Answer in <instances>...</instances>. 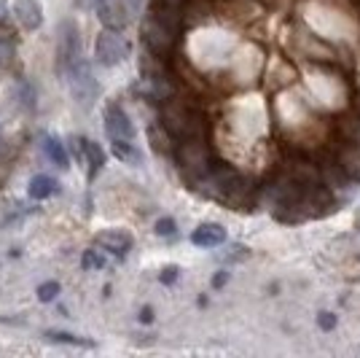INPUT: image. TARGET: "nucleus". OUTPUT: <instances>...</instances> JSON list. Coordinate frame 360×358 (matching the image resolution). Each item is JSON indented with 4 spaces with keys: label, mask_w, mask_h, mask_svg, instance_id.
Segmentation results:
<instances>
[{
    "label": "nucleus",
    "mask_w": 360,
    "mask_h": 358,
    "mask_svg": "<svg viewBox=\"0 0 360 358\" xmlns=\"http://www.w3.org/2000/svg\"><path fill=\"white\" fill-rule=\"evenodd\" d=\"M175 159H178L180 173L191 180V183H199V180L210 173L212 164H215L212 162L210 146H207L205 135H202V137L178 140V143H175Z\"/></svg>",
    "instance_id": "20e7f679"
},
{
    "label": "nucleus",
    "mask_w": 360,
    "mask_h": 358,
    "mask_svg": "<svg viewBox=\"0 0 360 358\" xmlns=\"http://www.w3.org/2000/svg\"><path fill=\"white\" fill-rule=\"evenodd\" d=\"M317 326L323 328V331H330V328L336 326V315H333V313H320V315H317Z\"/></svg>",
    "instance_id": "4be33fe9"
},
{
    "label": "nucleus",
    "mask_w": 360,
    "mask_h": 358,
    "mask_svg": "<svg viewBox=\"0 0 360 358\" xmlns=\"http://www.w3.org/2000/svg\"><path fill=\"white\" fill-rule=\"evenodd\" d=\"M156 235L172 237V235H175V221H172V218H159V221H156Z\"/></svg>",
    "instance_id": "412c9836"
},
{
    "label": "nucleus",
    "mask_w": 360,
    "mask_h": 358,
    "mask_svg": "<svg viewBox=\"0 0 360 358\" xmlns=\"http://www.w3.org/2000/svg\"><path fill=\"white\" fill-rule=\"evenodd\" d=\"M27 195L32 199H46V197L57 195V180L49 178V175H35L30 180V186H27Z\"/></svg>",
    "instance_id": "2eb2a0df"
},
{
    "label": "nucleus",
    "mask_w": 360,
    "mask_h": 358,
    "mask_svg": "<svg viewBox=\"0 0 360 358\" xmlns=\"http://www.w3.org/2000/svg\"><path fill=\"white\" fill-rule=\"evenodd\" d=\"M14 14L27 30H38L44 25V8L38 0H14Z\"/></svg>",
    "instance_id": "9b49d317"
},
{
    "label": "nucleus",
    "mask_w": 360,
    "mask_h": 358,
    "mask_svg": "<svg viewBox=\"0 0 360 358\" xmlns=\"http://www.w3.org/2000/svg\"><path fill=\"white\" fill-rule=\"evenodd\" d=\"M6 14V6H3V0H0V16Z\"/></svg>",
    "instance_id": "bb28decb"
},
{
    "label": "nucleus",
    "mask_w": 360,
    "mask_h": 358,
    "mask_svg": "<svg viewBox=\"0 0 360 358\" xmlns=\"http://www.w3.org/2000/svg\"><path fill=\"white\" fill-rule=\"evenodd\" d=\"M226 280H229V272H218V275L212 278V285H215V288H221V285H224Z\"/></svg>",
    "instance_id": "b1692460"
},
{
    "label": "nucleus",
    "mask_w": 360,
    "mask_h": 358,
    "mask_svg": "<svg viewBox=\"0 0 360 358\" xmlns=\"http://www.w3.org/2000/svg\"><path fill=\"white\" fill-rule=\"evenodd\" d=\"M60 35H62L60 38V70L68 73L75 62L84 60V54H81V38H78V30H75L73 22H65Z\"/></svg>",
    "instance_id": "6e6552de"
},
{
    "label": "nucleus",
    "mask_w": 360,
    "mask_h": 358,
    "mask_svg": "<svg viewBox=\"0 0 360 358\" xmlns=\"http://www.w3.org/2000/svg\"><path fill=\"white\" fill-rule=\"evenodd\" d=\"M57 294H60V283H57V280L38 285V299H41V302H51V299H57Z\"/></svg>",
    "instance_id": "aec40b11"
},
{
    "label": "nucleus",
    "mask_w": 360,
    "mask_h": 358,
    "mask_svg": "<svg viewBox=\"0 0 360 358\" xmlns=\"http://www.w3.org/2000/svg\"><path fill=\"white\" fill-rule=\"evenodd\" d=\"M110 146H113V154H116V159H121L124 164H132V167H137V164L143 162V154L137 151L135 140H113Z\"/></svg>",
    "instance_id": "4468645a"
},
{
    "label": "nucleus",
    "mask_w": 360,
    "mask_h": 358,
    "mask_svg": "<svg viewBox=\"0 0 360 358\" xmlns=\"http://www.w3.org/2000/svg\"><path fill=\"white\" fill-rule=\"evenodd\" d=\"M78 146H81V156L78 159H84L86 167H89V180H94V175L103 170V164H105V154L100 149V143H94V140H86V137H78Z\"/></svg>",
    "instance_id": "ddd939ff"
},
{
    "label": "nucleus",
    "mask_w": 360,
    "mask_h": 358,
    "mask_svg": "<svg viewBox=\"0 0 360 358\" xmlns=\"http://www.w3.org/2000/svg\"><path fill=\"white\" fill-rule=\"evenodd\" d=\"M178 275H180L178 267H167L165 272H162V283H175V280H178Z\"/></svg>",
    "instance_id": "5701e85b"
},
{
    "label": "nucleus",
    "mask_w": 360,
    "mask_h": 358,
    "mask_svg": "<svg viewBox=\"0 0 360 358\" xmlns=\"http://www.w3.org/2000/svg\"><path fill=\"white\" fill-rule=\"evenodd\" d=\"M6 35H8V32H0V65L11 62V57H14V41L6 38Z\"/></svg>",
    "instance_id": "6ab92c4d"
},
{
    "label": "nucleus",
    "mask_w": 360,
    "mask_h": 358,
    "mask_svg": "<svg viewBox=\"0 0 360 358\" xmlns=\"http://www.w3.org/2000/svg\"><path fill=\"white\" fill-rule=\"evenodd\" d=\"M191 242L199 245V248H218V245H224L226 242V229L221 224H199L194 229V235H191Z\"/></svg>",
    "instance_id": "f8f14e48"
},
{
    "label": "nucleus",
    "mask_w": 360,
    "mask_h": 358,
    "mask_svg": "<svg viewBox=\"0 0 360 358\" xmlns=\"http://www.w3.org/2000/svg\"><path fill=\"white\" fill-rule=\"evenodd\" d=\"M140 321H143V323H150V321H153V313H150V307H143V313H140Z\"/></svg>",
    "instance_id": "393cba45"
},
{
    "label": "nucleus",
    "mask_w": 360,
    "mask_h": 358,
    "mask_svg": "<svg viewBox=\"0 0 360 358\" xmlns=\"http://www.w3.org/2000/svg\"><path fill=\"white\" fill-rule=\"evenodd\" d=\"M81 264H84V269H100V267H105V259H103V254H100V251L89 248V251H84Z\"/></svg>",
    "instance_id": "a211bd4d"
},
{
    "label": "nucleus",
    "mask_w": 360,
    "mask_h": 358,
    "mask_svg": "<svg viewBox=\"0 0 360 358\" xmlns=\"http://www.w3.org/2000/svg\"><path fill=\"white\" fill-rule=\"evenodd\" d=\"M358 229H360V213H358Z\"/></svg>",
    "instance_id": "cd10ccee"
},
{
    "label": "nucleus",
    "mask_w": 360,
    "mask_h": 358,
    "mask_svg": "<svg viewBox=\"0 0 360 358\" xmlns=\"http://www.w3.org/2000/svg\"><path fill=\"white\" fill-rule=\"evenodd\" d=\"M105 135L113 140H135V127L119 103L105 105Z\"/></svg>",
    "instance_id": "0eeeda50"
},
{
    "label": "nucleus",
    "mask_w": 360,
    "mask_h": 358,
    "mask_svg": "<svg viewBox=\"0 0 360 358\" xmlns=\"http://www.w3.org/2000/svg\"><path fill=\"white\" fill-rule=\"evenodd\" d=\"M159 124L172 137V143L178 140H188V137H202L207 132V121L202 108L191 105L178 94L167 97L165 103H159Z\"/></svg>",
    "instance_id": "f257e3e1"
},
{
    "label": "nucleus",
    "mask_w": 360,
    "mask_h": 358,
    "mask_svg": "<svg viewBox=\"0 0 360 358\" xmlns=\"http://www.w3.org/2000/svg\"><path fill=\"white\" fill-rule=\"evenodd\" d=\"M199 186H205V192L215 199H221L226 205L237 210H245V199H248V180L242 173H237L234 167H226V164H212L210 173L199 180Z\"/></svg>",
    "instance_id": "7ed1b4c3"
},
{
    "label": "nucleus",
    "mask_w": 360,
    "mask_h": 358,
    "mask_svg": "<svg viewBox=\"0 0 360 358\" xmlns=\"http://www.w3.org/2000/svg\"><path fill=\"white\" fill-rule=\"evenodd\" d=\"M97 16L108 30H121L129 19V3L127 0H97Z\"/></svg>",
    "instance_id": "1a4fd4ad"
},
{
    "label": "nucleus",
    "mask_w": 360,
    "mask_h": 358,
    "mask_svg": "<svg viewBox=\"0 0 360 358\" xmlns=\"http://www.w3.org/2000/svg\"><path fill=\"white\" fill-rule=\"evenodd\" d=\"M75 6H78V8H94L97 0H75Z\"/></svg>",
    "instance_id": "a878e982"
},
{
    "label": "nucleus",
    "mask_w": 360,
    "mask_h": 358,
    "mask_svg": "<svg viewBox=\"0 0 360 358\" xmlns=\"http://www.w3.org/2000/svg\"><path fill=\"white\" fill-rule=\"evenodd\" d=\"M46 156L57 167H68V151H65L60 137H46Z\"/></svg>",
    "instance_id": "dca6fc26"
},
{
    "label": "nucleus",
    "mask_w": 360,
    "mask_h": 358,
    "mask_svg": "<svg viewBox=\"0 0 360 358\" xmlns=\"http://www.w3.org/2000/svg\"><path fill=\"white\" fill-rule=\"evenodd\" d=\"M178 41H180V11L150 6V11L143 19V44L148 49V54L165 60L167 54L175 51Z\"/></svg>",
    "instance_id": "f03ea898"
},
{
    "label": "nucleus",
    "mask_w": 360,
    "mask_h": 358,
    "mask_svg": "<svg viewBox=\"0 0 360 358\" xmlns=\"http://www.w3.org/2000/svg\"><path fill=\"white\" fill-rule=\"evenodd\" d=\"M65 75H68V81H70V90H73V94L78 97V103L89 105L91 100H94V94H97V84H94V78H91L89 62L86 60L75 62Z\"/></svg>",
    "instance_id": "423d86ee"
},
{
    "label": "nucleus",
    "mask_w": 360,
    "mask_h": 358,
    "mask_svg": "<svg viewBox=\"0 0 360 358\" xmlns=\"http://www.w3.org/2000/svg\"><path fill=\"white\" fill-rule=\"evenodd\" d=\"M49 342H65V345H78V347H91L89 340H81L75 334H68V331H46L44 334Z\"/></svg>",
    "instance_id": "f3484780"
},
{
    "label": "nucleus",
    "mask_w": 360,
    "mask_h": 358,
    "mask_svg": "<svg viewBox=\"0 0 360 358\" xmlns=\"http://www.w3.org/2000/svg\"><path fill=\"white\" fill-rule=\"evenodd\" d=\"M129 57V41L121 35V30H103L94 44V60L103 68H116L119 62Z\"/></svg>",
    "instance_id": "39448f33"
},
{
    "label": "nucleus",
    "mask_w": 360,
    "mask_h": 358,
    "mask_svg": "<svg viewBox=\"0 0 360 358\" xmlns=\"http://www.w3.org/2000/svg\"><path fill=\"white\" fill-rule=\"evenodd\" d=\"M94 242H97V248H103L105 254H113V256H127V251L132 248V237L127 232H121V229L100 232L94 237Z\"/></svg>",
    "instance_id": "9d476101"
}]
</instances>
